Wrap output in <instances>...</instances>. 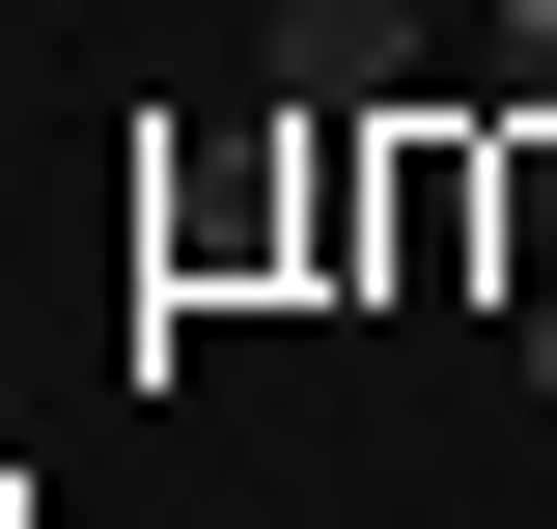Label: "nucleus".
<instances>
[{
    "label": "nucleus",
    "instance_id": "obj_2",
    "mask_svg": "<svg viewBox=\"0 0 557 529\" xmlns=\"http://www.w3.org/2000/svg\"><path fill=\"white\" fill-rule=\"evenodd\" d=\"M530 391H557V307H530Z\"/></svg>",
    "mask_w": 557,
    "mask_h": 529
},
{
    "label": "nucleus",
    "instance_id": "obj_1",
    "mask_svg": "<svg viewBox=\"0 0 557 529\" xmlns=\"http://www.w3.org/2000/svg\"><path fill=\"white\" fill-rule=\"evenodd\" d=\"M278 84H307V112H391L418 84V0H278Z\"/></svg>",
    "mask_w": 557,
    "mask_h": 529
}]
</instances>
